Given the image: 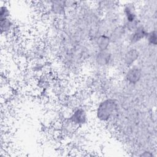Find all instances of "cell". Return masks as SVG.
Returning <instances> with one entry per match:
<instances>
[{"mask_svg": "<svg viewBox=\"0 0 157 157\" xmlns=\"http://www.w3.org/2000/svg\"><path fill=\"white\" fill-rule=\"evenodd\" d=\"M118 109L119 105L116 99L105 98L99 102L96 107V118L102 122L109 121L117 115Z\"/></svg>", "mask_w": 157, "mask_h": 157, "instance_id": "obj_1", "label": "cell"}, {"mask_svg": "<svg viewBox=\"0 0 157 157\" xmlns=\"http://www.w3.org/2000/svg\"><path fill=\"white\" fill-rule=\"evenodd\" d=\"M88 113L83 107H78L74 110L69 117V121L74 126L84 125L88 121Z\"/></svg>", "mask_w": 157, "mask_h": 157, "instance_id": "obj_2", "label": "cell"}, {"mask_svg": "<svg viewBox=\"0 0 157 157\" xmlns=\"http://www.w3.org/2000/svg\"><path fill=\"white\" fill-rule=\"evenodd\" d=\"M122 15L124 23H130L139 20L137 8L133 2H128L123 6Z\"/></svg>", "mask_w": 157, "mask_h": 157, "instance_id": "obj_3", "label": "cell"}, {"mask_svg": "<svg viewBox=\"0 0 157 157\" xmlns=\"http://www.w3.org/2000/svg\"><path fill=\"white\" fill-rule=\"evenodd\" d=\"M148 31L145 26L140 24L135 29L130 32L128 39L131 44H136L145 39Z\"/></svg>", "mask_w": 157, "mask_h": 157, "instance_id": "obj_4", "label": "cell"}, {"mask_svg": "<svg viewBox=\"0 0 157 157\" xmlns=\"http://www.w3.org/2000/svg\"><path fill=\"white\" fill-rule=\"evenodd\" d=\"M96 64L99 67L109 66L113 60L112 53L109 50L98 51L94 57Z\"/></svg>", "mask_w": 157, "mask_h": 157, "instance_id": "obj_5", "label": "cell"}, {"mask_svg": "<svg viewBox=\"0 0 157 157\" xmlns=\"http://www.w3.org/2000/svg\"><path fill=\"white\" fill-rule=\"evenodd\" d=\"M125 79L130 84H136L142 77V71L139 67L132 65L128 68L125 72Z\"/></svg>", "mask_w": 157, "mask_h": 157, "instance_id": "obj_6", "label": "cell"}, {"mask_svg": "<svg viewBox=\"0 0 157 157\" xmlns=\"http://www.w3.org/2000/svg\"><path fill=\"white\" fill-rule=\"evenodd\" d=\"M111 40L109 35L105 33L99 34L95 39V47L98 51H104L109 49Z\"/></svg>", "mask_w": 157, "mask_h": 157, "instance_id": "obj_7", "label": "cell"}, {"mask_svg": "<svg viewBox=\"0 0 157 157\" xmlns=\"http://www.w3.org/2000/svg\"><path fill=\"white\" fill-rule=\"evenodd\" d=\"M49 3L51 12L55 15H63L69 9L67 1H51Z\"/></svg>", "mask_w": 157, "mask_h": 157, "instance_id": "obj_8", "label": "cell"}, {"mask_svg": "<svg viewBox=\"0 0 157 157\" xmlns=\"http://www.w3.org/2000/svg\"><path fill=\"white\" fill-rule=\"evenodd\" d=\"M139 56V52L136 48H131L127 50L123 56L124 64L128 67L134 65L135 62L138 59Z\"/></svg>", "mask_w": 157, "mask_h": 157, "instance_id": "obj_9", "label": "cell"}, {"mask_svg": "<svg viewBox=\"0 0 157 157\" xmlns=\"http://www.w3.org/2000/svg\"><path fill=\"white\" fill-rule=\"evenodd\" d=\"M1 20V34H9L14 29L15 26L10 18L0 19Z\"/></svg>", "mask_w": 157, "mask_h": 157, "instance_id": "obj_10", "label": "cell"}, {"mask_svg": "<svg viewBox=\"0 0 157 157\" xmlns=\"http://www.w3.org/2000/svg\"><path fill=\"white\" fill-rule=\"evenodd\" d=\"M156 29H151L150 31H148L147 35L146 36L145 40H147L148 44L151 45L152 46L156 45Z\"/></svg>", "mask_w": 157, "mask_h": 157, "instance_id": "obj_11", "label": "cell"}, {"mask_svg": "<svg viewBox=\"0 0 157 157\" xmlns=\"http://www.w3.org/2000/svg\"><path fill=\"white\" fill-rule=\"evenodd\" d=\"M10 11L8 6L6 4H2L0 7V19L10 18Z\"/></svg>", "mask_w": 157, "mask_h": 157, "instance_id": "obj_12", "label": "cell"}]
</instances>
